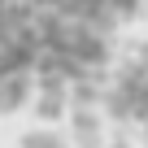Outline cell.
I'll use <instances>...</instances> for the list:
<instances>
[{
	"instance_id": "3957f363",
	"label": "cell",
	"mask_w": 148,
	"mask_h": 148,
	"mask_svg": "<svg viewBox=\"0 0 148 148\" xmlns=\"http://www.w3.org/2000/svg\"><path fill=\"white\" fill-rule=\"evenodd\" d=\"M26 148H65V144L52 131H35V135H26Z\"/></svg>"
},
{
	"instance_id": "6da1fadb",
	"label": "cell",
	"mask_w": 148,
	"mask_h": 148,
	"mask_svg": "<svg viewBox=\"0 0 148 148\" xmlns=\"http://www.w3.org/2000/svg\"><path fill=\"white\" fill-rule=\"evenodd\" d=\"M148 0H0V113L61 118L113 70Z\"/></svg>"
},
{
	"instance_id": "7a4b0ae2",
	"label": "cell",
	"mask_w": 148,
	"mask_h": 148,
	"mask_svg": "<svg viewBox=\"0 0 148 148\" xmlns=\"http://www.w3.org/2000/svg\"><path fill=\"white\" fill-rule=\"evenodd\" d=\"M105 79H109V96H105L109 113L122 118V122H139L144 135H148V48L131 52L118 65V74L109 70Z\"/></svg>"
}]
</instances>
